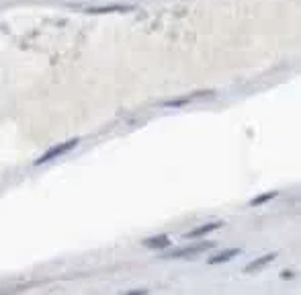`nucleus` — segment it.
Segmentation results:
<instances>
[{"instance_id": "obj_1", "label": "nucleus", "mask_w": 301, "mask_h": 295, "mask_svg": "<svg viewBox=\"0 0 301 295\" xmlns=\"http://www.w3.org/2000/svg\"><path fill=\"white\" fill-rule=\"evenodd\" d=\"M78 143H80V139H78V137H74V139H68V141H64V143L53 145L51 150H47L43 156H39V158L35 160V166H41V164H45V162H49V160H53V158H57V156L68 154L70 150H74V148H76Z\"/></svg>"}, {"instance_id": "obj_2", "label": "nucleus", "mask_w": 301, "mask_h": 295, "mask_svg": "<svg viewBox=\"0 0 301 295\" xmlns=\"http://www.w3.org/2000/svg\"><path fill=\"white\" fill-rule=\"evenodd\" d=\"M215 97V91H197V93H191V95H185V97H178V99H170V101H164L160 103L162 107H183L191 101H197V99H211Z\"/></svg>"}, {"instance_id": "obj_3", "label": "nucleus", "mask_w": 301, "mask_h": 295, "mask_svg": "<svg viewBox=\"0 0 301 295\" xmlns=\"http://www.w3.org/2000/svg\"><path fill=\"white\" fill-rule=\"evenodd\" d=\"M207 248H213V242H201L197 246H187V248H180V250H172L168 254H164V258H187V256H195Z\"/></svg>"}, {"instance_id": "obj_4", "label": "nucleus", "mask_w": 301, "mask_h": 295, "mask_svg": "<svg viewBox=\"0 0 301 295\" xmlns=\"http://www.w3.org/2000/svg\"><path fill=\"white\" fill-rule=\"evenodd\" d=\"M170 238L166 234H158V236H152V238H147L141 242L143 248H149V250H164V248H170Z\"/></svg>"}, {"instance_id": "obj_5", "label": "nucleus", "mask_w": 301, "mask_h": 295, "mask_svg": "<svg viewBox=\"0 0 301 295\" xmlns=\"http://www.w3.org/2000/svg\"><path fill=\"white\" fill-rule=\"evenodd\" d=\"M133 7L127 5H111V7H90L86 9L88 15H111V13H131Z\"/></svg>"}, {"instance_id": "obj_6", "label": "nucleus", "mask_w": 301, "mask_h": 295, "mask_svg": "<svg viewBox=\"0 0 301 295\" xmlns=\"http://www.w3.org/2000/svg\"><path fill=\"white\" fill-rule=\"evenodd\" d=\"M221 226H223V222H211V224L199 226L197 230H193V232H187V234H185V238H189V240H193V238H201V236H205V234H209V232H215V230H219Z\"/></svg>"}, {"instance_id": "obj_7", "label": "nucleus", "mask_w": 301, "mask_h": 295, "mask_svg": "<svg viewBox=\"0 0 301 295\" xmlns=\"http://www.w3.org/2000/svg\"><path fill=\"white\" fill-rule=\"evenodd\" d=\"M277 258V252H270V254H264V256H260V258H256V260H252L250 264H246V273H252V271H256V269H262L264 264H268V262H273Z\"/></svg>"}, {"instance_id": "obj_8", "label": "nucleus", "mask_w": 301, "mask_h": 295, "mask_svg": "<svg viewBox=\"0 0 301 295\" xmlns=\"http://www.w3.org/2000/svg\"><path fill=\"white\" fill-rule=\"evenodd\" d=\"M238 254H240V248H230V250H223V252H219V254H215V256H211V258H209V264H221V262H228V260L236 258Z\"/></svg>"}, {"instance_id": "obj_9", "label": "nucleus", "mask_w": 301, "mask_h": 295, "mask_svg": "<svg viewBox=\"0 0 301 295\" xmlns=\"http://www.w3.org/2000/svg\"><path fill=\"white\" fill-rule=\"evenodd\" d=\"M279 193L277 191H268V193H262V195H258V197H254V199H250V207H256V205H262V203H266V201H270V199H275Z\"/></svg>"}, {"instance_id": "obj_10", "label": "nucleus", "mask_w": 301, "mask_h": 295, "mask_svg": "<svg viewBox=\"0 0 301 295\" xmlns=\"http://www.w3.org/2000/svg\"><path fill=\"white\" fill-rule=\"evenodd\" d=\"M281 277H283V279H293V277H295V273H293V271H283V273H281Z\"/></svg>"}]
</instances>
